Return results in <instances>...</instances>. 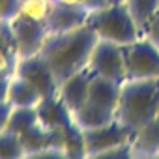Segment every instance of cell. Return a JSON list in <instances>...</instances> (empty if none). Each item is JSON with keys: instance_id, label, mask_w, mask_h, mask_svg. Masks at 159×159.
Returning a JSON list of instances; mask_svg holds the SVG:
<instances>
[{"instance_id": "obj_1", "label": "cell", "mask_w": 159, "mask_h": 159, "mask_svg": "<svg viewBox=\"0 0 159 159\" xmlns=\"http://www.w3.org/2000/svg\"><path fill=\"white\" fill-rule=\"evenodd\" d=\"M96 41H98V36L88 25H83L67 32L47 36L39 54L49 64L58 83V88L66 79L88 67L90 54Z\"/></svg>"}, {"instance_id": "obj_2", "label": "cell", "mask_w": 159, "mask_h": 159, "mask_svg": "<svg viewBox=\"0 0 159 159\" xmlns=\"http://www.w3.org/2000/svg\"><path fill=\"white\" fill-rule=\"evenodd\" d=\"M159 109V77L127 79L122 83L120 105L116 118L129 129L137 131L157 116Z\"/></svg>"}, {"instance_id": "obj_3", "label": "cell", "mask_w": 159, "mask_h": 159, "mask_svg": "<svg viewBox=\"0 0 159 159\" xmlns=\"http://www.w3.org/2000/svg\"><path fill=\"white\" fill-rule=\"evenodd\" d=\"M86 25L96 32L98 39L120 45H127L142 36L125 4H107L105 8L92 10Z\"/></svg>"}, {"instance_id": "obj_4", "label": "cell", "mask_w": 159, "mask_h": 159, "mask_svg": "<svg viewBox=\"0 0 159 159\" xmlns=\"http://www.w3.org/2000/svg\"><path fill=\"white\" fill-rule=\"evenodd\" d=\"M124 58L125 81L159 77V47L146 36H140L139 39L124 45Z\"/></svg>"}, {"instance_id": "obj_5", "label": "cell", "mask_w": 159, "mask_h": 159, "mask_svg": "<svg viewBox=\"0 0 159 159\" xmlns=\"http://www.w3.org/2000/svg\"><path fill=\"white\" fill-rule=\"evenodd\" d=\"M131 139H133V129H129L118 118L99 127L83 129L84 153L88 157H101L105 152L131 142Z\"/></svg>"}, {"instance_id": "obj_6", "label": "cell", "mask_w": 159, "mask_h": 159, "mask_svg": "<svg viewBox=\"0 0 159 159\" xmlns=\"http://www.w3.org/2000/svg\"><path fill=\"white\" fill-rule=\"evenodd\" d=\"M88 67L92 69L94 75L111 79L116 83L125 81V58H124V45L107 41V39H98L92 54Z\"/></svg>"}, {"instance_id": "obj_7", "label": "cell", "mask_w": 159, "mask_h": 159, "mask_svg": "<svg viewBox=\"0 0 159 159\" xmlns=\"http://www.w3.org/2000/svg\"><path fill=\"white\" fill-rule=\"evenodd\" d=\"M8 28H10L11 39H13L15 58H26V56L39 54V51L49 36L45 23L30 21L21 15H15L8 23Z\"/></svg>"}, {"instance_id": "obj_8", "label": "cell", "mask_w": 159, "mask_h": 159, "mask_svg": "<svg viewBox=\"0 0 159 159\" xmlns=\"http://www.w3.org/2000/svg\"><path fill=\"white\" fill-rule=\"evenodd\" d=\"M17 77L28 81L30 84H34L41 98H51L58 94V83L49 67V64L45 62V58L41 54H34V56H26V58H17L15 64V73Z\"/></svg>"}, {"instance_id": "obj_9", "label": "cell", "mask_w": 159, "mask_h": 159, "mask_svg": "<svg viewBox=\"0 0 159 159\" xmlns=\"http://www.w3.org/2000/svg\"><path fill=\"white\" fill-rule=\"evenodd\" d=\"M25 155H43V153H64V129L47 127L38 122L34 127L21 135Z\"/></svg>"}, {"instance_id": "obj_10", "label": "cell", "mask_w": 159, "mask_h": 159, "mask_svg": "<svg viewBox=\"0 0 159 159\" xmlns=\"http://www.w3.org/2000/svg\"><path fill=\"white\" fill-rule=\"evenodd\" d=\"M90 15V10L83 8V6H75V4H67L62 0H54L51 15L47 19V32L49 34H60V32H67L73 28H79L86 25Z\"/></svg>"}, {"instance_id": "obj_11", "label": "cell", "mask_w": 159, "mask_h": 159, "mask_svg": "<svg viewBox=\"0 0 159 159\" xmlns=\"http://www.w3.org/2000/svg\"><path fill=\"white\" fill-rule=\"evenodd\" d=\"M92 69L90 67H84L81 71H77L75 75H71L69 79L60 84L58 88V98L62 99V103L71 111V114L81 109L83 103L88 99V90H90V83H92Z\"/></svg>"}, {"instance_id": "obj_12", "label": "cell", "mask_w": 159, "mask_h": 159, "mask_svg": "<svg viewBox=\"0 0 159 159\" xmlns=\"http://www.w3.org/2000/svg\"><path fill=\"white\" fill-rule=\"evenodd\" d=\"M120 92H122V83H116V81H111V79L94 75L92 83H90L86 101L98 105L99 109H105V111L116 114L118 105H120Z\"/></svg>"}, {"instance_id": "obj_13", "label": "cell", "mask_w": 159, "mask_h": 159, "mask_svg": "<svg viewBox=\"0 0 159 159\" xmlns=\"http://www.w3.org/2000/svg\"><path fill=\"white\" fill-rule=\"evenodd\" d=\"M38 116L39 122L47 127H58V129H66L69 124H73V114L71 111L62 103V99L58 96H51V98H43L38 103Z\"/></svg>"}, {"instance_id": "obj_14", "label": "cell", "mask_w": 159, "mask_h": 159, "mask_svg": "<svg viewBox=\"0 0 159 159\" xmlns=\"http://www.w3.org/2000/svg\"><path fill=\"white\" fill-rule=\"evenodd\" d=\"M133 155L140 157H157L159 155V118L155 116L137 131H133L131 139Z\"/></svg>"}, {"instance_id": "obj_15", "label": "cell", "mask_w": 159, "mask_h": 159, "mask_svg": "<svg viewBox=\"0 0 159 159\" xmlns=\"http://www.w3.org/2000/svg\"><path fill=\"white\" fill-rule=\"evenodd\" d=\"M6 99L13 107H38V103L43 98L34 84H30L28 81H25V79H21L17 75H11Z\"/></svg>"}, {"instance_id": "obj_16", "label": "cell", "mask_w": 159, "mask_h": 159, "mask_svg": "<svg viewBox=\"0 0 159 159\" xmlns=\"http://www.w3.org/2000/svg\"><path fill=\"white\" fill-rule=\"evenodd\" d=\"M114 118H116V114H112L105 109H99L98 105H94L90 101H84L81 109H77L73 112V120L81 129L99 127V125H105V124L112 122Z\"/></svg>"}, {"instance_id": "obj_17", "label": "cell", "mask_w": 159, "mask_h": 159, "mask_svg": "<svg viewBox=\"0 0 159 159\" xmlns=\"http://www.w3.org/2000/svg\"><path fill=\"white\" fill-rule=\"evenodd\" d=\"M38 122H39V116H38V109L36 107H13L6 129L11 131V133L23 135L25 131L34 127Z\"/></svg>"}, {"instance_id": "obj_18", "label": "cell", "mask_w": 159, "mask_h": 159, "mask_svg": "<svg viewBox=\"0 0 159 159\" xmlns=\"http://www.w3.org/2000/svg\"><path fill=\"white\" fill-rule=\"evenodd\" d=\"M125 6L131 11L133 19H135V23L142 34L146 25L150 23V19L159 10V0H125Z\"/></svg>"}, {"instance_id": "obj_19", "label": "cell", "mask_w": 159, "mask_h": 159, "mask_svg": "<svg viewBox=\"0 0 159 159\" xmlns=\"http://www.w3.org/2000/svg\"><path fill=\"white\" fill-rule=\"evenodd\" d=\"M54 0H21L19 13L25 19L38 21V23H47L51 10H52Z\"/></svg>"}, {"instance_id": "obj_20", "label": "cell", "mask_w": 159, "mask_h": 159, "mask_svg": "<svg viewBox=\"0 0 159 159\" xmlns=\"http://www.w3.org/2000/svg\"><path fill=\"white\" fill-rule=\"evenodd\" d=\"M25 155V148L21 142V135L11 133L8 129L0 131V159H17Z\"/></svg>"}, {"instance_id": "obj_21", "label": "cell", "mask_w": 159, "mask_h": 159, "mask_svg": "<svg viewBox=\"0 0 159 159\" xmlns=\"http://www.w3.org/2000/svg\"><path fill=\"white\" fill-rule=\"evenodd\" d=\"M21 0H0V23H10L19 13Z\"/></svg>"}, {"instance_id": "obj_22", "label": "cell", "mask_w": 159, "mask_h": 159, "mask_svg": "<svg viewBox=\"0 0 159 159\" xmlns=\"http://www.w3.org/2000/svg\"><path fill=\"white\" fill-rule=\"evenodd\" d=\"M15 64H17V60H15V62L11 60L10 51H8L4 45H0V75L11 77V75L15 73Z\"/></svg>"}, {"instance_id": "obj_23", "label": "cell", "mask_w": 159, "mask_h": 159, "mask_svg": "<svg viewBox=\"0 0 159 159\" xmlns=\"http://www.w3.org/2000/svg\"><path fill=\"white\" fill-rule=\"evenodd\" d=\"M142 36H146L148 39H152V41L159 47V10H157V13L150 19V23L146 25Z\"/></svg>"}, {"instance_id": "obj_24", "label": "cell", "mask_w": 159, "mask_h": 159, "mask_svg": "<svg viewBox=\"0 0 159 159\" xmlns=\"http://www.w3.org/2000/svg\"><path fill=\"white\" fill-rule=\"evenodd\" d=\"M62 2H67V4H75V6H83L86 10H99V8H105L109 2L107 0H62Z\"/></svg>"}, {"instance_id": "obj_25", "label": "cell", "mask_w": 159, "mask_h": 159, "mask_svg": "<svg viewBox=\"0 0 159 159\" xmlns=\"http://www.w3.org/2000/svg\"><path fill=\"white\" fill-rule=\"evenodd\" d=\"M11 111H13V105H11L8 99H2V101H0V131L6 129Z\"/></svg>"}, {"instance_id": "obj_26", "label": "cell", "mask_w": 159, "mask_h": 159, "mask_svg": "<svg viewBox=\"0 0 159 159\" xmlns=\"http://www.w3.org/2000/svg\"><path fill=\"white\" fill-rule=\"evenodd\" d=\"M8 84H10V77L0 75V101L6 99V96H8Z\"/></svg>"}, {"instance_id": "obj_27", "label": "cell", "mask_w": 159, "mask_h": 159, "mask_svg": "<svg viewBox=\"0 0 159 159\" xmlns=\"http://www.w3.org/2000/svg\"><path fill=\"white\" fill-rule=\"evenodd\" d=\"M109 4H125V0H107Z\"/></svg>"}, {"instance_id": "obj_28", "label": "cell", "mask_w": 159, "mask_h": 159, "mask_svg": "<svg viewBox=\"0 0 159 159\" xmlns=\"http://www.w3.org/2000/svg\"><path fill=\"white\" fill-rule=\"evenodd\" d=\"M157 118H159V109H157Z\"/></svg>"}]
</instances>
